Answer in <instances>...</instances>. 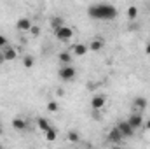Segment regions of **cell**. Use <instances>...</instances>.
<instances>
[{"instance_id": "cell-1", "label": "cell", "mask_w": 150, "mask_h": 149, "mask_svg": "<svg viewBox=\"0 0 150 149\" xmlns=\"http://www.w3.org/2000/svg\"><path fill=\"white\" fill-rule=\"evenodd\" d=\"M89 18L93 19H103V21H112L113 18L117 16V9L113 7L112 4H96L91 5L87 9Z\"/></svg>"}, {"instance_id": "cell-2", "label": "cell", "mask_w": 150, "mask_h": 149, "mask_svg": "<svg viewBox=\"0 0 150 149\" xmlns=\"http://www.w3.org/2000/svg\"><path fill=\"white\" fill-rule=\"evenodd\" d=\"M58 77L61 81H65V82H70V81H74L75 77H77V70H75V67H72L70 63L68 65H63L58 70Z\"/></svg>"}, {"instance_id": "cell-3", "label": "cell", "mask_w": 150, "mask_h": 149, "mask_svg": "<svg viewBox=\"0 0 150 149\" xmlns=\"http://www.w3.org/2000/svg\"><path fill=\"white\" fill-rule=\"evenodd\" d=\"M54 35H56V39H58V40L68 42L70 39L74 37V30H72L70 27L63 25V27H59V28H56V30H54Z\"/></svg>"}, {"instance_id": "cell-4", "label": "cell", "mask_w": 150, "mask_h": 149, "mask_svg": "<svg viewBox=\"0 0 150 149\" xmlns=\"http://www.w3.org/2000/svg\"><path fill=\"white\" fill-rule=\"evenodd\" d=\"M105 105H107V97H105V95L98 93V95H94V97L91 98V109H93V111H101Z\"/></svg>"}, {"instance_id": "cell-5", "label": "cell", "mask_w": 150, "mask_h": 149, "mask_svg": "<svg viewBox=\"0 0 150 149\" xmlns=\"http://www.w3.org/2000/svg\"><path fill=\"white\" fill-rule=\"evenodd\" d=\"M117 128L120 130V133H122L124 139H131V137L134 135V128L127 123V119H126V121H120V123L117 125Z\"/></svg>"}, {"instance_id": "cell-6", "label": "cell", "mask_w": 150, "mask_h": 149, "mask_svg": "<svg viewBox=\"0 0 150 149\" xmlns=\"http://www.w3.org/2000/svg\"><path fill=\"white\" fill-rule=\"evenodd\" d=\"M2 54H4V60L5 62H14L16 58H18V49H14L12 46H5V47H2Z\"/></svg>"}, {"instance_id": "cell-7", "label": "cell", "mask_w": 150, "mask_h": 149, "mask_svg": "<svg viewBox=\"0 0 150 149\" xmlns=\"http://www.w3.org/2000/svg\"><path fill=\"white\" fill-rule=\"evenodd\" d=\"M127 123L134 128V130H138L142 125H143V116H142V112H134V114H129V117H127Z\"/></svg>"}, {"instance_id": "cell-8", "label": "cell", "mask_w": 150, "mask_h": 149, "mask_svg": "<svg viewBox=\"0 0 150 149\" xmlns=\"http://www.w3.org/2000/svg\"><path fill=\"white\" fill-rule=\"evenodd\" d=\"M32 19L30 18H19L18 21H16V28L19 30V32H28L30 28H32Z\"/></svg>"}, {"instance_id": "cell-9", "label": "cell", "mask_w": 150, "mask_h": 149, "mask_svg": "<svg viewBox=\"0 0 150 149\" xmlns=\"http://www.w3.org/2000/svg\"><path fill=\"white\" fill-rule=\"evenodd\" d=\"M147 105H149V100H147L145 97H134V98H133V107H134L138 112L145 111Z\"/></svg>"}, {"instance_id": "cell-10", "label": "cell", "mask_w": 150, "mask_h": 149, "mask_svg": "<svg viewBox=\"0 0 150 149\" xmlns=\"http://www.w3.org/2000/svg\"><path fill=\"white\" fill-rule=\"evenodd\" d=\"M70 51L74 53L75 56H84V54L89 51V46H86V44H82V42H77V44H74V46L70 47Z\"/></svg>"}, {"instance_id": "cell-11", "label": "cell", "mask_w": 150, "mask_h": 149, "mask_svg": "<svg viewBox=\"0 0 150 149\" xmlns=\"http://www.w3.org/2000/svg\"><path fill=\"white\" fill-rule=\"evenodd\" d=\"M122 139H124V137H122V133H120V130H119L117 126H113L112 130L108 132V140L113 142V144H120Z\"/></svg>"}, {"instance_id": "cell-12", "label": "cell", "mask_w": 150, "mask_h": 149, "mask_svg": "<svg viewBox=\"0 0 150 149\" xmlns=\"http://www.w3.org/2000/svg\"><path fill=\"white\" fill-rule=\"evenodd\" d=\"M103 46H105V40L101 37H94L91 42H89V51H94V53H98V51H101L103 49Z\"/></svg>"}, {"instance_id": "cell-13", "label": "cell", "mask_w": 150, "mask_h": 149, "mask_svg": "<svg viewBox=\"0 0 150 149\" xmlns=\"http://www.w3.org/2000/svg\"><path fill=\"white\" fill-rule=\"evenodd\" d=\"M11 125H12V128H14L16 132H25L26 126H28V123H26L23 117H14V119L11 121Z\"/></svg>"}, {"instance_id": "cell-14", "label": "cell", "mask_w": 150, "mask_h": 149, "mask_svg": "<svg viewBox=\"0 0 150 149\" xmlns=\"http://www.w3.org/2000/svg\"><path fill=\"white\" fill-rule=\"evenodd\" d=\"M58 60H59L61 65H68V63H72V53L70 51H61L58 54Z\"/></svg>"}, {"instance_id": "cell-15", "label": "cell", "mask_w": 150, "mask_h": 149, "mask_svg": "<svg viewBox=\"0 0 150 149\" xmlns=\"http://www.w3.org/2000/svg\"><path fill=\"white\" fill-rule=\"evenodd\" d=\"M65 25V19L61 18V16H52L51 18V27H52V30H56V28H59V27H63Z\"/></svg>"}, {"instance_id": "cell-16", "label": "cell", "mask_w": 150, "mask_h": 149, "mask_svg": "<svg viewBox=\"0 0 150 149\" xmlns=\"http://www.w3.org/2000/svg\"><path fill=\"white\" fill-rule=\"evenodd\" d=\"M44 135H45V139H47L49 142H54V140H56V137H58V133H56V130H54L52 126H49V128L44 132Z\"/></svg>"}, {"instance_id": "cell-17", "label": "cell", "mask_w": 150, "mask_h": 149, "mask_svg": "<svg viewBox=\"0 0 150 149\" xmlns=\"http://www.w3.org/2000/svg\"><path fill=\"white\" fill-rule=\"evenodd\" d=\"M35 123H37V126L42 130V132H45V130L51 126V123H49L45 117H37V119H35Z\"/></svg>"}, {"instance_id": "cell-18", "label": "cell", "mask_w": 150, "mask_h": 149, "mask_svg": "<svg viewBox=\"0 0 150 149\" xmlns=\"http://www.w3.org/2000/svg\"><path fill=\"white\" fill-rule=\"evenodd\" d=\"M126 14H127V18H129L131 21H134V19L138 18V7H136V5H129Z\"/></svg>"}, {"instance_id": "cell-19", "label": "cell", "mask_w": 150, "mask_h": 149, "mask_svg": "<svg viewBox=\"0 0 150 149\" xmlns=\"http://www.w3.org/2000/svg\"><path fill=\"white\" fill-rule=\"evenodd\" d=\"M33 65H35V58H33L32 54H26V56L23 58V67H25V69H33Z\"/></svg>"}, {"instance_id": "cell-20", "label": "cell", "mask_w": 150, "mask_h": 149, "mask_svg": "<svg viewBox=\"0 0 150 149\" xmlns=\"http://www.w3.org/2000/svg\"><path fill=\"white\" fill-rule=\"evenodd\" d=\"M58 109H59L58 102H54V100H49L47 102V111L49 112H58Z\"/></svg>"}, {"instance_id": "cell-21", "label": "cell", "mask_w": 150, "mask_h": 149, "mask_svg": "<svg viewBox=\"0 0 150 149\" xmlns=\"http://www.w3.org/2000/svg\"><path fill=\"white\" fill-rule=\"evenodd\" d=\"M67 137H68V140H70V142H79V133L74 132V130H70V132L67 133Z\"/></svg>"}, {"instance_id": "cell-22", "label": "cell", "mask_w": 150, "mask_h": 149, "mask_svg": "<svg viewBox=\"0 0 150 149\" xmlns=\"http://www.w3.org/2000/svg\"><path fill=\"white\" fill-rule=\"evenodd\" d=\"M28 32H30L33 37H38V35H40V27H38V25H32V28H30Z\"/></svg>"}, {"instance_id": "cell-23", "label": "cell", "mask_w": 150, "mask_h": 149, "mask_svg": "<svg viewBox=\"0 0 150 149\" xmlns=\"http://www.w3.org/2000/svg\"><path fill=\"white\" fill-rule=\"evenodd\" d=\"M7 44H9V42H7V39H5L4 35H2V34H0V49H2V47H5Z\"/></svg>"}, {"instance_id": "cell-24", "label": "cell", "mask_w": 150, "mask_h": 149, "mask_svg": "<svg viewBox=\"0 0 150 149\" xmlns=\"http://www.w3.org/2000/svg\"><path fill=\"white\" fill-rule=\"evenodd\" d=\"M145 54H149V56H150V42L145 46Z\"/></svg>"}, {"instance_id": "cell-25", "label": "cell", "mask_w": 150, "mask_h": 149, "mask_svg": "<svg viewBox=\"0 0 150 149\" xmlns=\"http://www.w3.org/2000/svg\"><path fill=\"white\" fill-rule=\"evenodd\" d=\"M4 62H5V60H4V54H2V49H0V65H2Z\"/></svg>"}, {"instance_id": "cell-26", "label": "cell", "mask_w": 150, "mask_h": 149, "mask_svg": "<svg viewBox=\"0 0 150 149\" xmlns=\"http://www.w3.org/2000/svg\"><path fill=\"white\" fill-rule=\"evenodd\" d=\"M145 128H147V130H149V132H150V119H149V121H147V123H145Z\"/></svg>"}, {"instance_id": "cell-27", "label": "cell", "mask_w": 150, "mask_h": 149, "mask_svg": "<svg viewBox=\"0 0 150 149\" xmlns=\"http://www.w3.org/2000/svg\"><path fill=\"white\" fill-rule=\"evenodd\" d=\"M0 135H2V123H0Z\"/></svg>"}]
</instances>
